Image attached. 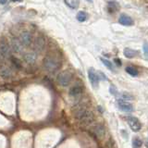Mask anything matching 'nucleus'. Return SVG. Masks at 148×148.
<instances>
[{"instance_id":"nucleus-1","label":"nucleus","mask_w":148,"mask_h":148,"mask_svg":"<svg viewBox=\"0 0 148 148\" xmlns=\"http://www.w3.org/2000/svg\"><path fill=\"white\" fill-rule=\"evenodd\" d=\"M74 118L79 120L82 126H89L95 121V114L92 110L88 109L84 106H78L73 110Z\"/></svg>"},{"instance_id":"nucleus-2","label":"nucleus","mask_w":148,"mask_h":148,"mask_svg":"<svg viewBox=\"0 0 148 148\" xmlns=\"http://www.w3.org/2000/svg\"><path fill=\"white\" fill-rule=\"evenodd\" d=\"M43 67L50 73L57 72L61 67V61L54 56H46L43 60Z\"/></svg>"},{"instance_id":"nucleus-3","label":"nucleus","mask_w":148,"mask_h":148,"mask_svg":"<svg viewBox=\"0 0 148 148\" xmlns=\"http://www.w3.org/2000/svg\"><path fill=\"white\" fill-rule=\"evenodd\" d=\"M72 79H73V74L71 71H64L58 73V75L57 76V82L59 85H61L63 87H67L71 84Z\"/></svg>"},{"instance_id":"nucleus-4","label":"nucleus","mask_w":148,"mask_h":148,"mask_svg":"<svg viewBox=\"0 0 148 148\" xmlns=\"http://www.w3.org/2000/svg\"><path fill=\"white\" fill-rule=\"evenodd\" d=\"M18 39H20L23 47H29L32 43V34L29 31H23L20 34Z\"/></svg>"},{"instance_id":"nucleus-5","label":"nucleus","mask_w":148,"mask_h":148,"mask_svg":"<svg viewBox=\"0 0 148 148\" xmlns=\"http://www.w3.org/2000/svg\"><path fill=\"white\" fill-rule=\"evenodd\" d=\"M46 46V41L44 36H37L34 40V52L40 54L44 52Z\"/></svg>"},{"instance_id":"nucleus-6","label":"nucleus","mask_w":148,"mask_h":148,"mask_svg":"<svg viewBox=\"0 0 148 148\" xmlns=\"http://www.w3.org/2000/svg\"><path fill=\"white\" fill-rule=\"evenodd\" d=\"M11 48L6 41H0V56L3 59H7L11 57Z\"/></svg>"},{"instance_id":"nucleus-7","label":"nucleus","mask_w":148,"mask_h":148,"mask_svg":"<svg viewBox=\"0 0 148 148\" xmlns=\"http://www.w3.org/2000/svg\"><path fill=\"white\" fill-rule=\"evenodd\" d=\"M126 120L130 128H131L133 132H137L142 129V123L140 122V120L136 119L135 117H127Z\"/></svg>"},{"instance_id":"nucleus-8","label":"nucleus","mask_w":148,"mask_h":148,"mask_svg":"<svg viewBox=\"0 0 148 148\" xmlns=\"http://www.w3.org/2000/svg\"><path fill=\"white\" fill-rule=\"evenodd\" d=\"M9 45H10V48L14 53L20 54L21 53V51L23 49V46L21 43V41L17 37H12L9 41Z\"/></svg>"},{"instance_id":"nucleus-9","label":"nucleus","mask_w":148,"mask_h":148,"mask_svg":"<svg viewBox=\"0 0 148 148\" xmlns=\"http://www.w3.org/2000/svg\"><path fill=\"white\" fill-rule=\"evenodd\" d=\"M92 132L98 139H103L106 136V129L102 124H96L92 128Z\"/></svg>"},{"instance_id":"nucleus-10","label":"nucleus","mask_w":148,"mask_h":148,"mask_svg":"<svg viewBox=\"0 0 148 148\" xmlns=\"http://www.w3.org/2000/svg\"><path fill=\"white\" fill-rule=\"evenodd\" d=\"M38 58V54L35 53L34 51H29V52H26L23 55V60L27 63V64H34Z\"/></svg>"},{"instance_id":"nucleus-11","label":"nucleus","mask_w":148,"mask_h":148,"mask_svg":"<svg viewBox=\"0 0 148 148\" xmlns=\"http://www.w3.org/2000/svg\"><path fill=\"white\" fill-rule=\"evenodd\" d=\"M88 77H89V80L91 84L94 86V87H97L98 86V83H99V76L98 74L96 73V71H95L94 69H89L88 71Z\"/></svg>"},{"instance_id":"nucleus-12","label":"nucleus","mask_w":148,"mask_h":148,"mask_svg":"<svg viewBox=\"0 0 148 148\" xmlns=\"http://www.w3.org/2000/svg\"><path fill=\"white\" fill-rule=\"evenodd\" d=\"M118 106L120 110L125 111V112H130V111L133 110V106L131 103H129V102L124 101V100H119Z\"/></svg>"},{"instance_id":"nucleus-13","label":"nucleus","mask_w":148,"mask_h":148,"mask_svg":"<svg viewBox=\"0 0 148 148\" xmlns=\"http://www.w3.org/2000/svg\"><path fill=\"white\" fill-rule=\"evenodd\" d=\"M83 92V88L81 85H74L72 86L69 91V95L71 97H78L82 95Z\"/></svg>"},{"instance_id":"nucleus-14","label":"nucleus","mask_w":148,"mask_h":148,"mask_svg":"<svg viewBox=\"0 0 148 148\" xmlns=\"http://www.w3.org/2000/svg\"><path fill=\"white\" fill-rule=\"evenodd\" d=\"M119 22L120 23L121 25H124V26H131L133 24V21L132 18L126 15V14H121V15L119 16Z\"/></svg>"},{"instance_id":"nucleus-15","label":"nucleus","mask_w":148,"mask_h":148,"mask_svg":"<svg viewBox=\"0 0 148 148\" xmlns=\"http://www.w3.org/2000/svg\"><path fill=\"white\" fill-rule=\"evenodd\" d=\"M136 55H137L136 50H133V49L128 48V47L124 49V56L128 58H132L135 57Z\"/></svg>"},{"instance_id":"nucleus-16","label":"nucleus","mask_w":148,"mask_h":148,"mask_svg":"<svg viewBox=\"0 0 148 148\" xmlns=\"http://www.w3.org/2000/svg\"><path fill=\"white\" fill-rule=\"evenodd\" d=\"M125 71H126V72L128 74H130L131 76L132 77H137L139 75V71H138V69L136 68H134L132 66H129L127 67L126 69H125Z\"/></svg>"},{"instance_id":"nucleus-17","label":"nucleus","mask_w":148,"mask_h":148,"mask_svg":"<svg viewBox=\"0 0 148 148\" xmlns=\"http://www.w3.org/2000/svg\"><path fill=\"white\" fill-rule=\"evenodd\" d=\"M64 3L66 4L69 8H72V9H76L79 7V5H80V2L76 1V0H66V1H64Z\"/></svg>"},{"instance_id":"nucleus-18","label":"nucleus","mask_w":148,"mask_h":148,"mask_svg":"<svg viewBox=\"0 0 148 148\" xmlns=\"http://www.w3.org/2000/svg\"><path fill=\"white\" fill-rule=\"evenodd\" d=\"M0 76L4 79H9L12 77V72L8 69H3L0 71Z\"/></svg>"},{"instance_id":"nucleus-19","label":"nucleus","mask_w":148,"mask_h":148,"mask_svg":"<svg viewBox=\"0 0 148 148\" xmlns=\"http://www.w3.org/2000/svg\"><path fill=\"white\" fill-rule=\"evenodd\" d=\"M10 60H11V63H12V65L15 68H17V69H21L22 68V64H21V60L20 59H18V58H16L15 57H10Z\"/></svg>"},{"instance_id":"nucleus-20","label":"nucleus","mask_w":148,"mask_h":148,"mask_svg":"<svg viewBox=\"0 0 148 148\" xmlns=\"http://www.w3.org/2000/svg\"><path fill=\"white\" fill-rule=\"evenodd\" d=\"M76 18L80 22H83L87 20V14L84 11H80V12H78Z\"/></svg>"},{"instance_id":"nucleus-21","label":"nucleus","mask_w":148,"mask_h":148,"mask_svg":"<svg viewBox=\"0 0 148 148\" xmlns=\"http://www.w3.org/2000/svg\"><path fill=\"white\" fill-rule=\"evenodd\" d=\"M143 145V142L140 138H133V140H132V147L133 148H140L142 147Z\"/></svg>"},{"instance_id":"nucleus-22","label":"nucleus","mask_w":148,"mask_h":148,"mask_svg":"<svg viewBox=\"0 0 148 148\" xmlns=\"http://www.w3.org/2000/svg\"><path fill=\"white\" fill-rule=\"evenodd\" d=\"M100 60H101L102 62H103V64L109 69V71H113V65H112V63H111L108 59L104 58H101Z\"/></svg>"},{"instance_id":"nucleus-23","label":"nucleus","mask_w":148,"mask_h":148,"mask_svg":"<svg viewBox=\"0 0 148 148\" xmlns=\"http://www.w3.org/2000/svg\"><path fill=\"white\" fill-rule=\"evenodd\" d=\"M143 53H145V56L146 58H148V44L145 43L143 45Z\"/></svg>"},{"instance_id":"nucleus-24","label":"nucleus","mask_w":148,"mask_h":148,"mask_svg":"<svg viewBox=\"0 0 148 148\" xmlns=\"http://www.w3.org/2000/svg\"><path fill=\"white\" fill-rule=\"evenodd\" d=\"M7 3H8V1H0V5H5Z\"/></svg>"},{"instance_id":"nucleus-25","label":"nucleus","mask_w":148,"mask_h":148,"mask_svg":"<svg viewBox=\"0 0 148 148\" xmlns=\"http://www.w3.org/2000/svg\"><path fill=\"white\" fill-rule=\"evenodd\" d=\"M146 146L148 147V140H147V142H146Z\"/></svg>"},{"instance_id":"nucleus-26","label":"nucleus","mask_w":148,"mask_h":148,"mask_svg":"<svg viewBox=\"0 0 148 148\" xmlns=\"http://www.w3.org/2000/svg\"><path fill=\"white\" fill-rule=\"evenodd\" d=\"M2 59H3V58H1V56H0V61H1V60H2Z\"/></svg>"}]
</instances>
